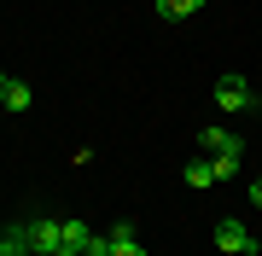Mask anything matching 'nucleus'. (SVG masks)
<instances>
[{"label": "nucleus", "mask_w": 262, "mask_h": 256, "mask_svg": "<svg viewBox=\"0 0 262 256\" xmlns=\"http://www.w3.org/2000/svg\"><path fill=\"white\" fill-rule=\"evenodd\" d=\"M181 175H187V187H215V157H192Z\"/></svg>", "instance_id": "0eeeda50"}, {"label": "nucleus", "mask_w": 262, "mask_h": 256, "mask_svg": "<svg viewBox=\"0 0 262 256\" xmlns=\"http://www.w3.org/2000/svg\"><path fill=\"white\" fill-rule=\"evenodd\" d=\"M215 250H227V256H256V239L239 227V221H215Z\"/></svg>", "instance_id": "f03ea898"}, {"label": "nucleus", "mask_w": 262, "mask_h": 256, "mask_svg": "<svg viewBox=\"0 0 262 256\" xmlns=\"http://www.w3.org/2000/svg\"><path fill=\"white\" fill-rule=\"evenodd\" d=\"M111 256H146L140 233H134V221H117V227H111Z\"/></svg>", "instance_id": "423d86ee"}, {"label": "nucleus", "mask_w": 262, "mask_h": 256, "mask_svg": "<svg viewBox=\"0 0 262 256\" xmlns=\"http://www.w3.org/2000/svg\"><path fill=\"white\" fill-rule=\"evenodd\" d=\"M251 204H256V210H262V180H251Z\"/></svg>", "instance_id": "f8f14e48"}, {"label": "nucleus", "mask_w": 262, "mask_h": 256, "mask_svg": "<svg viewBox=\"0 0 262 256\" xmlns=\"http://www.w3.org/2000/svg\"><path fill=\"white\" fill-rule=\"evenodd\" d=\"M88 221H58V256H88Z\"/></svg>", "instance_id": "20e7f679"}, {"label": "nucleus", "mask_w": 262, "mask_h": 256, "mask_svg": "<svg viewBox=\"0 0 262 256\" xmlns=\"http://www.w3.org/2000/svg\"><path fill=\"white\" fill-rule=\"evenodd\" d=\"M29 256H58V221H29Z\"/></svg>", "instance_id": "39448f33"}, {"label": "nucleus", "mask_w": 262, "mask_h": 256, "mask_svg": "<svg viewBox=\"0 0 262 256\" xmlns=\"http://www.w3.org/2000/svg\"><path fill=\"white\" fill-rule=\"evenodd\" d=\"M198 140H204V152H210V157H245V140H239L233 128H204Z\"/></svg>", "instance_id": "7ed1b4c3"}, {"label": "nucleus", "mask_w": 262, "mask_h": 256, "mask_svg": "<svg viewBox=\"0 0 262 256\" xmlns=\"http://www.w3.org/2000/svg\"><path fill=\"white\" fill-rule=\"evenodd\" d=\"M158 6V18H192V12H204L210 0H151Z\"/></svg>", "instance_id": "6e6552de"}, {"label": "nucleus", "mask_w": 262, "mask_h": 256, "mask_svg": "<svg viewBox=\"0 0 262 256\" xmlns=\"http://www.w3.org/2000/svg\"><path fill=\"white\" fill-rule=\"evenodd\" d=\"M6 82H12V76H6V70H0V94H6Z\"/></svg>", "instance_id": "ddd939ff"}, {"label": "nucleus", "mask_w": 262, "mask_h": 256, "mask_svg": "<svg viewBox=\"0 0 262 256\" xmlns=\"http://www.w3.org/2000/svg\"><path fill=\"white\" fill-rule=\"evenodd\" d=\"M88 256H111V233H105V239H88Z\"/></svg>", "instance_id": "9d476101"}, {"label": "nucleus", "mask_w": 262, "mask_h": 256, "mask_svg": "<svg viewBox=\"0 0 262 256\" xmlns=\"http://www.w3.org/2000/svg\"><path fill=\"white\" fill-rule=\"evenodd\" d=\"M0 256H29V250H24V245H12V239L0 233Z\"/></svg>", "instance_id": "9b49d317"}, {"label": "nucleus", "mask_w": 262, "mask_h": 256, "mask_svg": "<svg viewBox=\"0 0 262 256\" xmlns=\"http://www.w3.org/2000/svg\"><path fill=\"white\" fill-rule=\"evenodd\" d=\"M215 105L233 111V117H245V111H256V94H251L245 76H222V82H215Z\"/></svg>", "instance_id": "f257e3e1"}, {"label": "nucleus", "mask_w": 262, "mask_h": 256, "mask_svg": "<svg viewBox=\"0 0 262 256\" xmlns=\"http://www.w3.org/2000/svg\"><path fill=\"white\" fill-rule=\"evenodd\" d=\"M0 105H6V111H29V82H6Z\"/></svg>", "instance_id": "1a4fd4ad"}]
</instances>
